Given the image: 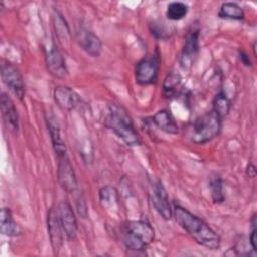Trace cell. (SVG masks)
Segmentation results:
<instances>
[{
	"instance_id": "1",
	"label": "cell",
	"mask_w": 257,
	"mask_h": 257,
	"mask_svg": "<svg viewBox=\"0 0 257 257\" xmlns=\"http://www.w3.org/2000/svg\"><path fill=\"white\" fill-rule=\"evenodd\" d=\"M173 215L180 227L183 228L199 245L210 250H217L220 248V236L203 219L179 205L175 206Z\"/></svg>"
},
{
	"instance_id": "2",
	"label": "cell",
	"mask_w": 257,
	"mask_h": 257,
	"mask_svg": "<svg viewBox=\"0 0 257 257\" xmlns=\"http://www.w3.org/2000/svg\"><path fill=\"white\" fill-rule=\"evenodd\" d=\"M104 125L112 131L127 146L142 145V140L137 132L134 121L127 110L117 103H109L104 116Z\"/></svg>"
},
{
	"instance_id": "3",
	"label": "cell",
	"mask_w": 257,
	"mask_h": 257,
	"mask_svg": "<svg viewBox=\"0 0 257 257\" xmlns=\"http://www.w3.org/2000/svg\"><path fill=\"white\" fill-rule=\"evenodd\" d=\"M121 238L127 250L144 252L154 241L155 231L148 220L130 221L121 229Z\"/></svg>"
},
{
	"instance_id": "4",
	"label": "cell",
	"mask_w": 257,
	"mask_h": 257,
	"mask_svg": "<svg viewBox=\"0 0 257 257\" xmlns=\"http://www.w3.org/2000/svg\"><path fill=\"white\" fill-rule=\"evenodd\" d=\"M222 118L212 109L193 120L187 131L188 138L195 144H205L219 136Z\"/></svg>"
},
{
	"instance_id": "5",
	"label": "cell",
	"mask_w": 257,
	"mask_h": 257,
	"mask_svg": "<svg viewBox=\"0 0 257 257\" xmlns=\"http://www.w3.org/2000/svg\"><path fill=\"white\" fill-rule=\"evenodd\" d=\"M160 69V55L154 53L142 58L135 67L136 82L140 85H151L158 81Z\"/></svg>"
},
{
	"instance_id": "6",
	"label": "cell",
	"mask_w": 257,
	"mask_h": 257,
	"mask_svg": "<svg viewBox=\"0 0 257 257\" xmlns=\"http://www.w3.org/2000/svg\"><path fill=\"white\" fill-rule=\"evenodd\" d=\"M1 78L7 88L22 101L25 96V84L18 67L9 61H3L1 64Z\"/></svg>"
},
{
	"instance_id": "7",
	"label": "cell",
	"mask_w": 257,
	"mask_h": 257,
	"mask_svg": "<svg viewBox=\"0 0 257 257\" xmlns=\"http://www.w3.org/2000/svg\"><path fill=\"white\" fill-rule=\"evenodd\" d=\"M199 39L200 28L198 25H192L186 34L184 46L180 56V61L184 68H189L194 63V60L197 57L200 48Z\"/></svg>"
},
{
	"instance_id": "8",
	"label": "cell",
	"mask_w": 257,
	"mask_h": 257,
	"mask_svg": "<svg viewBox=\"0 0 257 257\" xmlns=\"http://www.w3.org/2000/svg\"><path fill=\"white\" fill-rule=\"evenodd\" d=\"M150 201L155 210L164 220H170L173 217V209L169 201L168 193L159 180L152 183Z\"/></svg>"
},
{
	"instance_id": "9",
	"label": "cell",
	"mask_w": 257,
	"mask_h": 257,
	"mask_svg": "<svg viewBox=\"0 0 257 257\" xmlns=\"http://www.w3.org/2000/svg\"><path fill=\"white\" fill-rule=\"evenodd\" d=\"M57 177L62 189L69 194L77 190L76 176L68 155L57 157Z\"/></svg>"
},
{
	"instance_id": "10",
	"label": "cell",
	"mask_w": 257,
	"mask_h": 257,
	"mask_svg": "<svg viewBox=\"0 0 257 257\" xmlns=\"http://www.w3.org/2000/svg\"><path fill=\"white\" fill-rule=\"evenodd\" d=\"M56 209L66 239L73 241L77 236L78 226L71 205L67 201H61L56 206Z\"/></svg>"
},
{
	"instance_id": "11",
	"label": "cell",
	"mask_w": 257,
	"mask_h": 257,
	"mask_svg": "<svg viewBox=\"0 0 257 257\" xmlns=\"http://www.w3.org/2000/svg\"><path fill=\"white\" fill-rule=\"evenodd\" d=\"M46 222H47V231H48L51 247L53 249L54 254H58V252L62 247L63 239L65 235L59 221L56 207L49 208Z\"/></svg>"
},
{
	"instance_id": "12",
	"label": "cell",
	"mask_w": 257,
	"mask_h": 257,
	"mask_svg": "<svg viewBox=\"0 0 257 257\" xmlns=\"http://www.w3.org/2000/svg\"><path fill=\"white\" fill-rule=\"evenodd\" d=\"M45 62L47 70L54 77L63 78L67 74L65 60L59 49L54 44L48 46L45 50Z\"/></svg>"
},
{
	"instance_id": "13",
	"label": "cell",
	"mask_w": 257,
	"mask_h": 257,
	"mask_svg": "<svg viewBox=\"0 0 257 257\" xmlns=\"http://www.w3.org/2000/svg\"><path fill=\"white\" fill-rule=\"evenodd\" d=\"M0 103L2 116L5 124L12 133L16 134L19 130V115L14 102L5 92H2L0 97Z\"/></svg>"
},
{
	"instance_id": "14",
	"label": "cell",
	"mask_w": 257,
	"mask_h": 257,
	"mask_svg": "<svg viewBox=\"0 0 257 257\" xmlns=\"http://www.w3.org/2000/svg\"><path fill=\"white\" fill-rule=\"evenodd\" d=\"M45 120H46V124L48 127V132L50 135V139H51V143H52V147L55 152V155L57 157L67 155L66 146L61 137L60 126L57 121V118L53 113H47L45 115Z\"/></svg>"
},
{
	"instance_id": "15",
	"label": "cell",
	"mask_w": 257,
	"mask_h": 257,
	"mask_svg": "<svg viewBox=\"0 0 257 257\" xmlns=\"http://www.w3.org/2000/svg\"><path fill=\"white\" fill-rule=\"evenodd\" d=\"M78 42L81 48L92 57H98L102 52V43L99 37L87 29H81L78 32Z\"/></svg>"
},
{
	"instance_id": "16",
	"label": "cell",
	"mask_w": 257,
	"mask_h": 257,
	"mask_svg": "<svg viewBox=\"0 0 257 257\" xmlns=\"http://www.w3.org/2000/svg\"><path fill=\"white\" fill-rule=\"evenodd\" d=\"M53 96L56 104L62 109L72 110L78 103V94L70 87L58 85L53 90Z\"/></svg>"
},
{
	"instance_id": "17",
	"label": "cell",
	"mask_w": 257,
	"mask_h": 257,
	"mask_svg": "<svg viewBox=\"0 0 257 257\" xmlns=\"http://www.w3.org/2000/svg\"><path fill=\"white\" fill-rule=\"evenodd\" d=\"M150 122L155 124L157 127H159L161 131L176 135L179 132V127L177 124V121L175 120L173 114L168 109H162L159 110L157 113H155L153 116L150 117Z\"/></svg>"
},
{
	"instance_id": "18",
	"label": "cell",
	"mask_w": 257,
	"mask_h": 257,
	"mask_svg": "<svg viewBox=\"0 0 257 257\" xmlns=\"http://www.w3.org/2000/svg\"><path fill=\"white\" fill-rule=\"evenodd\" d=\"M0 231L2 235L7 237H18L23 234L20 226L14 221L9 208H2L0 217Z\"/></svg>"
},
{
	"instance_id": "19",
	"label": "cell",
	"mask_w": 257,
	"mask_h": 257,
	"mask_svg": "<svg viewBox=\"0 0 257 257\" xmlns=\"http://www.w3.org/2000/svg\"><path fill=\"white\" fill-rule=\"evenodd\" d=\"M218 16L220 18L232 19V20H242L245 17V12L243 8L235 2H225L221 5Z\"/></svg>"
},
{
	"instance_id": "20",
	"label": "cell",
	"mask_w": 257,
	"mask_h": 257,
	"mask_svg": "<svg viewBox=\"0 0 257 257\" xmlns=\"http://www.w3.org/2000/svg\"><path fill=\"white\" fill-rule=\"evenodd\" d=\"M231 106H232L231 100L223 91H220L215 95L213 99L212 110L216 112L222 119L228 115V113L230 112Z\"/></svg>"
},
{
	"instance_id": "21",
	"label": "cell",
	"mask_w": 257,
	"mask_h": 257,
	"mask_svg": "<svg viewBox=\"0 0 257 257\" xmlns=\"http://www.w3.org/2000/svg\"><path fill=\"white\" fill-rule=\"evenodd\" d=\"M99 200L102 207L106 210H112V208H116L118 204L116 189L110 186L101 188L99 190Z\"/></svg>"
},
{
	"instance_id": "22",
	"label": "cell",
	"mask_w": 257,
	"mask_h": 257,
	"mask_svg": "<svg viewBox=\"0 0 257 257\" xmlns=\"http://www.w3.org/2000/svg\"><path fill=\"white\" fill-rule=\"evenodd\" d=\"M54 28L57 34V37L59 41H61L64 44L69 43L70 41V29L68 27V24L61 13L58 11H55L54 14Z\"/></svg>"
},
{
	"instance_id": "23",
	"label": "cell",
	"mask_w": 257,
	"mask_h": 257,
	"mask_svg": "<svg viewBox=\"0 0 257 257\" xmlns=\"http://www.w3.org/2000/svg\"><path fill=\"white\" fill-rule=\"evenodd\" d=\"M189 7L186 3L180 1L170 2L166 9V16L169 20H181L188 14Z\"/></svg>"
},
{
	"instance_id": "24",
	"label": "cell",
	"mask_w": 257,
	"mask_h": 257,
	"mask_svg": "<svg viewBox=\"0 0 257 257\" xmlns=\"http://www.w3.org/2000/svg\"><path fill=\"white\" fill-rule=\"evenodd\" d=\"M211 197L215 204H221L225 201V193H224V182L221 177L215 176L212 177L209 183Z\"/></svg>"
},
{
	"instance_id": "25",
	"label": "cell",
	"mask_w": 257,
	"mask_h": 257,
	"mask_svg": "<svg viewBox=\"0 0 257 257\" xmlns=\"http://www.w3.org/2000/svg\"><path fill=\"white\" fill-rule=\"evenodd\" d=\"M181 75L176 72H170L164 80L163 92L167 97H171L177 93L181 85Z\"/></svg>"
},
{
	"instance_id": "26",
	"label": "cell",
	"mask_w": 257,
	"mask_h": 257,
	"mask_svg": "<svg viewBox=\"0 0 257 257\" xmlns=\"http://www.w3.org/2000/svg\"><path fill=\"white\" fill-rule=\"evenodd\" d=\"M165 24L166 23H164V22L153 21L150 24V30H151L152 35H154L156 38H159V39L169 38L171 36L172 32L170 31V29H168L166 27Z\"/></svg>"
},
{
	"instance_id": "27",
	"label": "cell",
	"mask_w": 257,
	"mask_h": 257,
	"mask_svg": "<svg viewBox=\"0 0 257 257\" xmlns=\"http://www.w3.org/2000/svg\"><path fill=\"white\" fill-rule=\"evenodd\" d=\"M257 228H256V215L254 214L252 216V219H251V233H250V245L252 247V250L253 252L256 253L257 251V246H256V242H257Z\"/></svg>"
},
{
	"instance_id": "28",
	"label": "cell",
	"mask_w": 257,
	"mask_h": 257,
	"mask_svg": "<svg viewBox=\"0 0 257 257\" xmlns=\"http://www.w3.org/2000/svg\"><path fill=\"white\" fill-rule=\"evenodd\" d=\"M76 206H77V210L79 215L82 216V218H85L87 216V207H86V203L83 197H78L77 202H76Z\"/></svg>"
},
{
	"instance_id": "29",
	"label": "cell",
	"mask_w": 257,
	"mask_h": 257,
	"mask_svg": "<svg viewBox=\"0 0 257 257\" xmlns=\"http://www.w3.org/2000/svg\"><path fill=\"white\" fill-rule=\"evenodd\" d=\"M239 58H240L241 62H242L245 66H247V67H251V66H252L251 59H250V57H249V55H248V53H247L246 51L240 49V50H239Z\"/></svg>"
},
{
	"instance_id": "30",
	"label": "cell",
	"mask_w": 257,
	"mask_h": 257,
	"mask_svg": "<svg viewBox=\"0 0 257 257\" xmlns=\"http://www.w3.org/2000/svg\"><path fill=\"white\" fill-rule=\"evenodd\" d=\"M246 174H247V176L250 177V178L256 177V167H255L252 163L248 164V166H247V168H246Z\"/></svg>"
}]
</instances>
